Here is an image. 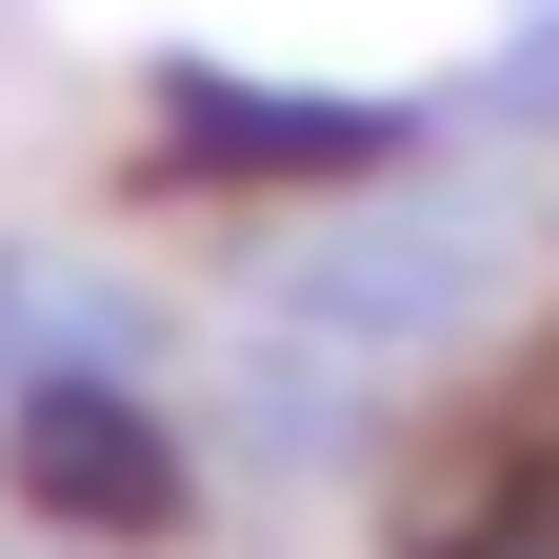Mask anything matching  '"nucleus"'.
Returning <instances> with one entry per match:
<instances>
[{
    "instance_id": "obj_1",
    "label": "nucleus",
    "mask_w": 559,
    "mask_h": 559,
    "mask_svg": "<svg viewBox=\"0 0 559 559\" xmlns=\"http://www.w3.org/2000/svg\"><path fill=\"white\" fill-rule=\"evenodd\" d=\"M21 500L40 520H180V460H160V419H120V400H81V380H60V400H21Z\"/></svg>"
}]
</instances>
